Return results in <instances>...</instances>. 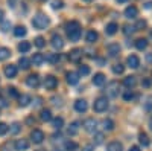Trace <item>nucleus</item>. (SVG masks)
<instances>
[{"mask_svg": "<svg viewBox=\"0 0 152 151\" xmlns=\"http://www.w3.org/2000/svg\"><path fill=\"white\" fill-rule=\"evenodd\" d=\"M66 31H67V37L70 41H78L81 38V24L79 21H70L66 24Z\"/></svg>", "mask_w": 152, "mask_h": 151, "instance_id": "1", "label": "nucleus"}, {"mask_svg": "<svg viewBox=\"0 0 152 151\" xmlns=\"http://www.w3.org/2000/svg\"><path fill=\"white\" fill-rule=\"evenodd\" d=\"M49 17L44 15V14H37L34 18H32V24H34V28L35 29H46L49 26Z\"/></svg>", "mask_w": 152, "mask_h": 151, "instance_id": "2", "label": "nucleus"}, {"mask_svg": "<svg viewBox=\"0 0 152 151\" xmlns=\"http://www.w3.org/2000/svg\"><path fill=\"white\" fill-rule=\"evenodd\" d=\"M107 108H108V99H107L105 96L97 98V99H96V102H94V111L102 113V111H105Z\"/></svg>", "mask_w": 152, "mask_h": 151, "instance_id": "3", "label": "nucleus"}, {"mask_svg": "<svg viewBox=\"0 0 152 151\" xmlns=\"http://www.w3.org/2000/svg\"><path fill=\"white\" fill-rule=\"evenodd\" d=\"M82 127H84L87 131L94 133V131H96V128H97V121H96L94 118H88V119H85V121H84Z\"/></svg>", "mask_w": 152, "mask_h": 151, "instance_id": "4", "label": "nucleus"}, {"mask_svg": "<svg viewBox=\"0 0 152 151\" xmlns=\"http://www.w3.org/2000/svg\"><path fill=\"white\" fill-rule=\"evenodd\" d=\"M107 95H108L110 98H116V96L119 95V82H116V81L110 82V84L107 85Z\"/></svg>", "mask_w": 152, "mask_h": 151, "instance_id": "5", "label": "nucleus"}, {"mask_svg": "<svg viewBox=\"0 0 152 151\" xmlns=\"http://www.w3.org/2000/svg\"><path fill=\"white\" fill-rule=\"evenodd\" d=\"M107 52H108V55H110L111 58L117 57V55L120 54V46H119L117 43H111V44L107 46Z\"/></svg>", "mask_w": 152, "mask_h": 151, "instance_id": "6", "label": "nucleus"}, {"mask_svg": "<svg viewBox=\"0 0 152 151\" xmlns=\"http://www.w3.org/2000/svg\"><path fill=\"white\" fill-rule=\"evenodd\" d=\"M44 87H46L47 90L56 89V87H58V80H56L55 77H46V80H44Z\"/></svg>", "mask_w": 152, "mask_h": 151, "instance_id": "7", "label": "nucleus"}, {"mask_svg": "<svg viewBox=\"0 0 152 151\" xmlns=\"http://www.w3.org/2000/svg\"><path fill=\"white\" fill-rule=\"evenodd\" d=\"M31 139H32L34 144H41L44 141V133L41 130H34L31 133Z\"/></svg>", "mask_w": 152, "mask_h": 151, "instance_id": "8", "label": "nucleus"}, {"mask_svg": "<svg viewBox=\"0 0 152 151\" xmlns=\"http://www.w3.org/2000/svg\"><path fill=\"white\" fill-rule=\"evenodd\" d=\"M26 84L29 87H32V89H37V87L40 85V77H38V75H29L28 80H26Z\"/></svg>", "mask_w": 152, "mask_h": 151, "instance_id": "9", "label": "nucleus"}, {"mask_svg": "<svg viewBox=\"0 0 152 151\" xmlns=\"http://www.w3.org/2000/svg\"><path fill=\"white\" fill-rule=\"evenodd\" d=\"M87 108H88L87 101H84V99H78V101L75 102V110L78 111V113H85Z\"/></svg>", "mask_w": 152, "mask_h": 151, "instance_id": "10", "label": "nucleus"}, {"mask_svg": "<svg viewBox=\"0 0 152 151\" xmlns=\"http://www.w3.org/2000/svg\"><path fill=\"white\" fill-rule=\"evenodd\" d=\"M81 57H82V50L81 49H73L72 52L69 54V60L73 61V63H78L81 60Z\"/></svg>", "mask_w": 152, "mask_h": 151, "instance_id": "11", "label": "nucleus"}, {"mask_svg": "<svg viewBox=\"0 0 152 151\" xmlns=\"http://www.w3.org/2000/svg\"><path fill=\"white\" fill-rule=\"evenodd\" d=\"M5 75H6V78H15L17 77V66L14 64H9L5 67Z\"/></svg>", "mask_w": 152, "mask_h": 151, "instance_id": "12", "label": "nucleus"}, {"mask_svg": "<svg viewBox=\"0 0 152 151\" xmlns=\"http://www.w3.org/2000/svg\"><path fill=\"white\" fill-rule=\"evenodd\" d=\"M14 145H15V150L17 151H24V150L29 148V142L26 139H18V141H15Z\"/></svg>", "mask_w": 152, "mask_h": 151, "instance_id": "13", "label": "nucleus"}, {"mask_svg": "<svg viewBox=\"0 0 152 151\" xmlns=\"http://www.w3.org/2000/svg\"><path fill=\"white\" fill-rule=\"evenodd\" d=\"M78 81H79V75L76 73V72H69L67 73V82L70 85H76V84H78Z\"/></svg>", "mask_w": 152, "mask_h": 151, "instance_id": "14", "label": "nucleus"}, {"mask_svg": "<svg viewBox=\"0 0 152 151\" xmlns=\"http://www.w3.org/2000/svg\"><path fill=\"white\" fill-rule=\"evenodd\" d=\"M128 66L131 69H137L138 66H140V60H138L137 55H129L128 57Z\"/></svg>", "mask_w": 152, "mask_h": 151, "instance_id": "15", "label": "nucleus"}, {"mask_svg": "<svg viewBox=\"0 0 152 151\" xmlns=\"http://www.w3.org/2000/svg\"><path fill=\"white\" fill-rule=\"evenodd\" d=\"M137 14H138V11H137L135 6H128V8L125 9V17L126 18H135Z\"/></svg>", "mask_w": 152, "mask_h": 151, "instance_id": "16", "label": "nucleus"}, {"mask_svg": "<svg viewBox=\"0 0 152 151\" xmlns=\"http://www.w3.org/2000/svg\"><path fill=\"white\" fill-rule=\"evenodd\" d=\"M52 46H53L55 49H58V50L64 47V41H62V38H61L59 35H53V37H52Z\"/></svg>", "mask_w": 152, "mask_h": 151, "instance_id": "17", "label": "nucleus"}, {"mask_svg": "<svg viewBox=\"0 0 152 151\" xmlns=\"http://www.w3.org/2000/svg\"><path fill=\"white\" fill-rule=\"evenodd\" d=\"M107 151H123V147L120 142L114 141V142H110L108 147H107Z\"/></svg>", "mask_w": 152, "mask_h": 151, "instance_id": "18", "label": "nucleus"}, {"mask_svg": "<svg viewBox=\"0 0 152 151\" xmlns=\"http://www.w3.org/2000/svg\"><path fill=\"white\" fill-rule=\"evenodd\" d=\"M31 63H34V66H41L44 63V55L43 54H34Z\"/></svg>", "mask_w": 152, "mask_h": 151, "instance_id": "19", "label": "nucleus"}, {"mask_svg": "<svg viewBox=\"0 0 152 151\" xmlns=\"http://www.w3.org/2000/svg\"><path fill=\"white\" fill-rule=\"evenodd\" d=\"M123 84H125V87H128V89H132L137 84V80H135V77H126L123 80Z\"/></svg>", "mask_w": 152, "mask_h": 151, "instance_id": "20", "label": "nucleus"}, {"mask_svg": "<svg viewBox=\"0 0 152 151\" xmlns=\"http://www.w3.org/2000/svg\"><path fill=\"white\" fill-rule=\"evenodd\" d=\"M117 29H119V26H117V23H110V24H107V29H105V32L108 34V35H114L117 32Z\"/></svg>", "mask_w": 152, "mask_h": 151, "instance_id": "21", "label": "nucleus"}, {"mask_svg": "<svg viewBox=\"0 0 152 151\" xmlns=\"http://www.w3.org/2000/svg\"><path fill=\"white\" fill-rule=\"evenodd\" d=\"M40 119H41L43 122H49V121H52V111H50V110H41Z\"/></svg>", "mask_w": 152, "mask_h": 151, "instance_id": "22", "label": "nucleus"}, {"mask_svg": "<svg viewBox=\"0 0 152 151\" xmlns=\"http://www.w3.org/2000/svg\"><path fill=\"white\" fill-rule=\"evenodd\" d=\"M104 82H105L104 73H96V75H94V78H93V84H94V85H102Z\"/></svg>", "mask_w": 152, "mask_h": 151, "instance_id": "23", "label": "nucleus"}, {"mask_svg": "<svg viewBox=\"0 0 152 151\" xmlns=\"http://www.w3.org/2000/svg\"><path fill=\"white\" fill-rule=\"evenodd\" d=\"M44 60H47L49 63H52V64H56V63L61 60V55L59 54H49L47 57H44Z\"/></svg>", "mask_w": 152, "mask_h": 151, "instance_id": "24", "label": "nucleus"}, {"mask_svg": "<svg viewBox=\"0 0 152 151\" xmlns=\"http://www.w3.org/2000/svg\"><path fill=\"white\" fill-rule=\"evenodd\" d=\"M29 102H31V96H29V95H21V96H18V104H20L21 107L29 105Z\"/></svg>", "mask_w": 152, "mask_h": 151, "instance_id": "25", "label": "nucleus"}, {"mask_svg": "<svg viewBox=\"0 0 152 151\" xmlns=\"http://www.w3.org/2000/svg\"><path fill=\"white\" fill-rule=\"evenodd\" d=\"M138 141H140V144L143 147H149L151 145V141H149V137H148L146 133H140V134H138Z\"/></svg>", "mask_w": 152, "mask_h": 151, "instance_id": "26", "label": "nucleus"}, {"mask_svg": "<svg viewBox=\"0 0 152 151\" xmlns=\"http://www.w3.org/2000/svg\"><path fill=\"white\" fill-rule=\"evenodd\" d=\"M18 50H20L21 54L29 52V50H31V43H29V41H21V43L18 44Z\"/></svg>", "mask_w": 152, "mask_h": 151, "instance_id": "27", "label": "nucleus"}, {"mask_svg": "<svg viewBox=\"0 0 152 151\" xmlns=\"http://www.w3.org/2000/svg\"><path fill=\"white\" fill-rule=\"evenodd\" d=\"M85 40H87L88 43H94V41L97 40V32H96V31H88Z\"/></svg>", "mask_w": 152, "mask_h": 151, "instance_id": "28", "label": "nucleus"}, {"mask_svg": "<svg viewBox=\"0 0 152 151\" xmlns=\"http://www.w3.org/2000/svg\"><path fill=\"white\" fill-rule=\"evenodd\" d=\"M11 57V50L8 47H0V61H5Z\"/></svg>", "mask_w": 152, "mask_h": 151, "instance_id": "29", "label": "nucleus"}, {"mask_svg": "<svg viewBox=\"0 0 152 151\" xmlns=\"http://www.w3.org/2000/svg\"><path fill=\"white\" fill-rule=\"evenodd\" d=\"M18 64H20V67L21 69H29L31 67V60H28V58H24V57H21L20 60H18Z\"/></svg>", "mask_w": 152, "mask_h": 151, "instance_id": "30", "label": "nucleus"}, {"mask_svg": "<svg viewBox=\"0 0 152 151\" xmlns=\"http://www.w3.org/2000/svg\"><path fill=\"white\" fill-rule=\"evenodd\" d=\"M146 46H148V41H146L145 38H138V40L135 41V47H137L138 50H145Z\"/></svg>", "mask_w": 152, "mask_h": 151, "instance_id": "31", "label": "nucleus"}, {"mask_svg": "<svg viewBox=\"0 0 152 151\" xmlns=\"http://www.w3.org/2000/svg\"><path fill=\"white\" fill-rule=\"evenodd\" d=\"M14 35L18 37V38H20V37H24V35H26V28H24V26H17L14 29Z\"/></svg>", "mask_w": 152, "mask_h": 151, "instance_id": "32", "label": "nucleus"}, {"mask_svg": "<svg viewBox=\"0 0 152 151\" xmlns=\"http://www.w3.org/2000/svg\"><path fill=\"white\" fill-rule=\"evenodd\" d=\"M62 127H64V119H62V118H55L53 119V128L61 130Z\"/></svg>", "mask_w": 152, "mask_h": 151, "instance_id": "33", "label": "nucleus"}, {"mask_svg": "<svg viewBox=\"0 0 152 151\" xmlns=\"http://www.w3.org/2000/svg\"><path fill=\"white\" fill-rule=\"evenodd\" d=\"M78 150V144L76 142H66V151H76Z\"/></svg>", "mask_w": 152, "mask_h": 151, "instance_id": "34", "label": "nucleus"}, {"mask_svg": "<svg viewBox=\"0 0 152 151\" xmlns=\"http://www.w3.org/2000/svg\"><path fill=\"white\" fill-rule=\"evenodd\" d=\"M104 128L108 130V131L114 130V122H113L111 119H105V121H104Z\"/></svg>", "mask_w": 152, "mask_h": 151, "instance_id": "35", "label": "nucleus"}, {"mask_svg": "<svg viewBox=\"0 0 152 151\" xmlns=\"http://www.w3.org/2000/svg\"><path fill=\"white\" fill-rule=\"evenodd\" d=\"M34 43H35L37 47H44V46H46V40L43 38V37H37Z\"/></svg>", "mask_w": 152, "mask_h": 151, "instance_id": "36", "label": "nucleus"}, {"mask_svg": "<svg viewBox=\"0 0 152 151\" xmlns=\"http://www.w3.org/2000/svg\"><path fill=\"white\" fill-rule=\"evenodd\" d=\"M8 95H9L11 98H18V96H20L15 87H8Z\"/></svg>", "mask_w": 152, "mask_h": 151, "instance_id": "37", "label": "nucleus"}, {"mask_svg": "<svg viewBox=\"0 0 152 151\" xmlns=\"http://www.w3.org/2000/svg\"><path fill=\"white\" fill-rule=\"evenodd\" d=\"M88 73H90V67H88V66H81L79 67V75H82V77H85V75H88Z\"/></svg>", "mask_w": 152, "mask_h": 151, "instance_id": "38", "label": "nucleus"}, {"mask_svg": "<svg viewBox=\"0 0 152 151\" xmlns=\"http://www.w3.org/2000/svg\"><path fill=\"white\" fill-rule=\"evenodd\" d=\"M123 70H125V67L122 66V64H116L113 67V72L116 73V75H120V73H123Z\"/></svg>", "mask_w": 152, "mask_h": 151, "instance_id": "39", "label": "nucleus"}, {"mask_svg": "<svg viewBox=\"0 0 152 151\" xmlns=\"http://www.w3.org/2000/svg\"><path fill=\"white\" fill-rule=\"evenodd\" d=\"M9 131H11L12 134H17V133L20 131V125H18L17 122H15V124H12V125H11V128H9Z\"/></svg>", "mask_w": 152, "mask_h": 151, "instance_id": "40", "label": "nucleus"}, {"mask_svg": "<svg viewBox=\"0 0 152 151\" xmlns=\"http://www.w3.org/2000/svg\"><path fill=\"white\" fill-rule=\"evenodd\" d=\"M8 125L6 124H3V122H0V136H3V134H6L8 133Z\"/></svg>", "mask_w": 152, "mask_h": 151, "instance_id": "41", "label": "nucleus"}, {"mask_svg": "<svg viewBox=\"0 0 152 151\" xmlns=\"http://www.w3.org/2000/svg\"><path fill=\"white\" fill-rule=\"evenodd\" d=\"M102 142H104V134L97 133V134L94 136V144H96V145H99V144H102Z\"/></svg>", "mask_w": 152, "mask_h": 151, "instance_id": "42", "label": "nucleus"}, {"mask_svg": "<svg viewBox=\"0 0 152 151\" xmlns=\"http://www.w3.org/2000/svg\"><path fill=\"white\" fill-rule=\"evenodd\" d=\"M76 133H78V124L75 122V124H72V127L69 128V134L73 136V134H76Z\"/></svg>", "mask_w": 152, "mask_h": 151, "instance_id": "43", "label": "nucleus"}, {"mask_svg": "<svg viewBox=\"0 0 152 151\" xmlns=\"http://www.w3.org/2000/svg\"><path fill=\"white\" fill-rule=\"evenodd\" d=\"M123 99L125 101H132L134 99V93L132 92H125L123 93Z\"/></svg>", "mask_w": 152, "mask_h": 151, "instance_id": "44", "label": "nucleus"}, {"mask_svg": "<svg viewBox=\"0 0 152 151\" xmlns=\"http://www.w3.org/2000/svg\"><path fill=\"white\" fill-rule=\"evenodd\" d=\"M145 26H146V21H145V20H138V21H137V24H135L134 28L138 31V29H143Z\"/></svg>", "mask_w": 152, "mask_h": 151, "instance_id": "45", "label": "nucleus"}, {"mask_svg": "<svg viewBox=\"0 0 152 151\" xmlns=\"http://www.w3.org/2000/svg\"><path fill=\"white\" fill-rule=\"evenodd\" d=\"M52 8H53V9H59V8H62V0H53Z\"/></svg>", "mask_w": 152, "mask_h": 151, "instance_id": "46", "label": "nucleus"}, {"mask_svg": "<svg viewBox=\"0 0 152 151\" xmlns=\"http://www.w3.org/2000/svg\"><path fill=\"white\" fill-rule=\"evenodd\" d=\"M142 84H143V87L149 89V87L152 85V80H151V78H146V80H143V82H142Z\"/></svg>", "mask_w": 152, "mask_h": 151, "instance_id": "47", "label": "nucleus"}, {"mask_svg": "<svg viewBox=\"0 0 152 151\" xmlns=\"http://www.w3.org/2000/svg\"><path fill=\"white\" fill-rule=\"evenodd\" d=\"M11 28V21H2V29L3 31H9Z\"/></svg>", "mask_w": 152, "mask_h": 151, "instance_id": "48", "label": "nucleus"}, {"mask_svg": "<svg viewBox=\"0 0 152 151\" xmlns=\"http://www.w3.org/2000/svg\"><path fill=\"white\" fill-rule=\"evenodd\" d=\"M134 31H135V28H132V26H128V24L125 26V34H126V35H128V34H132Z\"/></svg>", "mask_w": 152, "mask_h": 151, "instance_id": "49", "label": "nucleus"}, {"mask_svg": "<svg viewBox=\"0 0 152 151\" xmlns=\"http://www.w3.org/2000/svg\"><path fill=\"white\" fill-rule=\"evenodd\" d=\"M8 5H9L11 8H15V5H17V0H8Z\"/></svg>", "mask_w": 152, "mask_h": 151, "instance_id": "50", "label": "nucleus"}, {"mask_svg": "<svg viewBox=\"0 0 152 151\" xmlns=\"http://www.w3.org/2000/svg\"><path fill=\"white\" fill-rule=\"evenodd\" d=\"M0 107H8V102H6L3 98H0Z\"/></svg>", "mask_w": 152, "mask_h": 151, "instance_id": "51", "label": "nucleus"}, {"mask_svg": "<svg viewBox=\"0 0 152 151\" xmlns=\"http://www.w3.org/2000/svg\"><path fill=\"white\" fill-rule=\"evenodd\" d=\"M94 150V147L93 145H87V147H84V150L82 151H93Z\"/></svg>", "mask_w": 152, "mask_h": 151, "instance_id": "52", "label": "nucleus"}, {"mask_svg": "<svg viewBox=\"0 0 152 151\" xmlns=\"http://www.w3.org/2000/svg\"><path fill=\"white\" fill-rule=\"evenodd\" d=\"M146 108H148V111H151V108H152V104H151V99L148 101V104H146Z\"/></svg>", "mask_w": 152, "mask_h": 151, "instance_id": "53", "label": "nucleus"}, {"mask_svg": "<svg viewBox=\"0 0 152 151\" xmlns=\"http://www.w3.org/2000/svg\"><path fill=\"white\" fill-rule=\"evenodd\" d=\"M129 151H140V148H138V147H131Z\"/></svg>", "mask_w": 152, "mask_h": 151, "instance_id": "54", "label": "nucleus"}, {"mask_svg": "<svg viewBox=\"0 0 152 151\" xmlns=\"http://www.w3.org/2000/svg\"><path fill=\"white\" fill-rule=\"evenodd\" d=\"M3 15H5V12L0 9V21H3Z\"/></svg>", "mask_w": 152, "mask_h": 151, "instance_id": "55", "label": "nucleus"}, {"mask_svg": "<svg viewBox=\"0 0 152 151\" xmlns=\"http://www.w3.org/2000/svg\"><path fill=\"white\" fill-rule=\"evenodd\" d=\"M151 6H152V3H151V2H148V3L145 5V8H146V9H151Z\"/></svg>", "mask_w": 152, "mask_h": 151, "instance_id": "56", "label": "nucleus"}, {"mask_svg": "<svg viewBox=\"0 0 152 151\" xmlns=\"http://www.w3.org/2000/svg\"><path fill=\"white\" fill-rule=\"evenodd\" d=\"M119 3H125V2H128V0H117Z\"/></svg>", "mask_w": 152, "mask_h": 151, "instance_id": "57", "label": "nucleus"}, {"mask_svg": "<svg viewBox=\"0 0 152 151\" xmlns=\"http://www.w3.org/2000/svg\"><path fill=\"white\" fill-rule=\"evenodd\" d=\"M84 2H91V0H84Z\"/></svg>", "mask_w": 152, "mask_h": 151, "instance_id": "58", "label": "nucleus"}, {"mask_svg": "<svg viewBox=\"0 0 152 151\" xmlns=\"http://www.w3.org/2000/svg\"><path fill=\"white\" fill-rule=\"evenodd\" d=\"M38 151H46V150H38Z\"/></svg>", "mask_w": 152, "mask_h": 151, "instance_id": "59", "label": "nucleus"}, {"mask_svg": "<svg viewBox=\"0 0 152 151\" xmlns=\"http://www.w3.org/2000/svg\"><path fill=\"white\" fill-rule=\"evenodd\" d=\"M41 2H46V0H41Z\"/></svg>", "mask_w": 152, "mask_h": 151, "instance_id": "60", "label": "nucleus"}]
</instances>
